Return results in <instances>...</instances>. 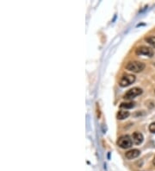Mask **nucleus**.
<instances>
[{
  "mask_svg": "<svg viewBox=\"0 0 155 171\" xmlns=\"http://www.w3.org/2000/svg\"><path fill=\"white\" fill-rule=\"evenodd\" d=\"M154 93H155V91H154Z\"/></svg>",
  "mask_w": 155,
  "mask_h": 171,
  "instance_id": "4468645a",
  "label": "nucleus"
},
{
  "mask_svg": "<svg viewBox=\"0 0 155 171\" xmlns=\"http://www.w3.org/2000/svg\"><path fill=\"white\" fill-rule=\"evenodd\" d=\"M149 131H150L152 133H155V122L152 123V124L149 125Z\"/></svg>",
  "mask_w": 155,
  "mask_h": 171,
  "instance_id": "9b49d317",
  "label": "nucleus"
},
{
  "mask_svg": "<svg viewBox=\"0 0 155 171\" xmlns=\"http://www.w3.org/2000/svg\"><path fill=\"white\" fill-rule=\"evenodd\" d=\"M153 164L155 166V156H154V160H153Z\"/></svg>",
  "mask_w": 155,
  "mask_h": 171,
  "instance_id": "ddd939ff",
  "label": "nucleus"
},
{
  "mask_svg": "<svg viewBox=\"0 0 155 171\" xmlns=\"http://www.w3.org/2000/svg\"><path fill=\"white\" fill-rule=\"evenodd\" d=\"M142 93V89L140 87H133L131 89H129L125 94H124V99H133L135 97L139 96Z\"/></svg>",
  "mask_w": 155,
  "mask_h": 171,
  "instance_id": "39448f33",
  "label": "nucleus"
},
{
  "mask_svg": "<svg viewBox=\"0 0 155 171\" xmlns=\"http://www.w3.org/2000/svg\"><path fill=\"white\" fill-rule=\"evenodd\" d=\"M129 115H130V113L128 111H119L116 114V118L119 120H123V119H127Z\"/></svg>",
  "mask_w": 155,
  "mask_h": 171,
  "instance_id": "6e6552de",
  "label": "nucleus"
},
{
  "mask_svg": "<svg viewBox=\"0 0 155 171\" xmlns=\"http://www.w3.org/2000/svg\"><path fill=\"white\" fill-rule=\"evenodd\" d=\"M116 143L122 149H129L133 145V140L128 135H123L117 139Z\"/></svg>",
  "mask_w": 155,
  "mask_h": 171,
  "instance_id": "f03ea898",
  "label": "nucleus"
},
{
  "mask_svg": "<svg viewBox=\"0 0 155 171\" xmlns=\"http://www.w3.org/2000/svg\"><path fill=\"white\" fill-rule=\"evenodd\" d=\"M135 79L136 77L133 75H130V74H127L122 76L120 81H119V85L122 87H126L131 84H133V82L135 81Z\"/></svg>",
  "mask_w": 155,
  "mask_h": 171,
  "instance_id": "7ed1b4c3",
  "label": "nucleus"
},
{
  "mask_svg": "<svg viewBox=\"0 0 155 171\" xmlns=\"http://www.w3.org/2000/svg\"><path fill=\"white\" fill-rule=\"evenodd\" d=\"M146 42L148 43V44L151 45L154 49H155V37L154 36H149L148 37L145 38Z\"/></svg>",
  "mask_w": 155,
  "mask_h": 171,
  "instance_id": "9d476101",
  "label": "nucleus"
},
{
  "mask_svg": "<svg viewBox=\"0 0 155 171\" xmlns=\"http://www.w3.org/2000/svg\"><path fill=\"white\" fill-rule=\"evenodd\" d=\"M145 64L143 62L137 61V60H133V61H129L127 65H126V69L128 71H131L133 73H140L142 70H144L145 68Z\"/></svg>",
  "mask_w": 155,
  "mask_h": 171,
  "instance_id": "f257e3e1",
  "label": "nucleus"
},
{
  "mask_svg": "<svg viewBox=\"0 0 155 171\" xmlns=\"http://www.w3.org/2000/svg\"><path fill=\"white\" fill-rule=\"evenodd\" d=\"M100 116H101L100 110H99V108H97V118H100Z\"/></svg>",
  "mask_w": 155,
  "mask_h": 171,
  "instance_id": "f8f14e48",
  "label": "nucleus"
},
{
  "mask_svg": "<svg viewBox=\"0 0 155 171\" xmlns=\"http://www.w3.org/2000/svg\"><path fill=\"white\" fill-rule=\"evenodd\" d=\"M143 139H144L143 135L139 131H135L132 135V140H133V143H134L135 144H140L143 142Z\"/></svg>",
  "mask_w": 155,
  "mask_h": 171,
  "instance_id": "0eeeda50",
  "label": "nucleus"
},
{
  "mask_svg": "<svg viewBox=\"0 0 155 171\" xmlns=\"http://www.w3.org/2000/svg\"><path fill=\"white\" fill-rule=\"evenodd\" d=\"M134 102H122L120 105V108L122 109H131L134 107Z\"/></svg>",
  "mask_w": 155,
  "mask_h": 171,
  "instance_id": "1a4fd4ad",
  "label": "nucleus"
},
{
  "mask_svg": "<svg viewBox=\"0 0 155 171\" xmlns=\"http://www.w3.org/2000/svg\"><path fill=\"white\" fill-rule=\"evenodd\" d=\"M140 155V151L139 150V149H130V150L127 151V152L125 153L126 158H127V159H128V160L134 159V158L138 157Z\"/></svg>",
  "mask_w": 155,
  "mask_h": 171,
  "instance_id": "423d86ee",
  "label": "nucleus"
},
{
  "mask_svg": "<svg viewBox=\"0 0 155 171\" xmlns=\"http://www.w3.org/2000/svg\"><path fill=\"white\" fill-rule=\"evenodd\" d=\"M135 54L137 55H145V56H148V57H153L154 52V50L147 46H140L139 48H137L135 49Z\"/></svg>",
  "mask_w": 155,
  "mask_h": 171,
  "instance_id": "20e7f679",
  "label": "nucleus"
}]
</instances>
